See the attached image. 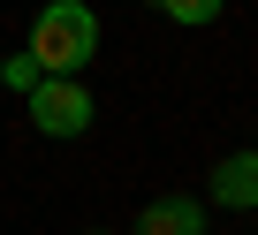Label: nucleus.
<instances>
[{
  "mask_svg": "<svg viewBox=\"0 0 258 235\" xmlns=\"http://www.w3.org/2000/svg\"><path fill=\"white\" fill-rule=\"evenodd\" d=\"M23 99H31V122H38V137H61V144H69V137H84V129L99 122V99H91L76 76H38Z\"/></svg>",
  "mask_w": 258,
  "mask_h": 235,
  "instance_id": "2",
  "label": "nucleus"
},
{
  "mask_svg": "<svg viewBox=\"0 0 258 235\" xmlns=\"http://www.w3.org/2000/svg\"><path fill=\"white\" fill-rule=\"evenodd\" d=\"M152 8H160L167 23H182V31H198V23H220V8H228V0H152Z\"/></svg>",
  "mask_w": 258,
  "mask_h": 235,
  "instance_id": "5",
  "label": "nucleus"
},
{
  "mask_svg": "<svg viewBox=\"0 0 258 235\" xmlns=\"http://www.w3.org/2000/svg\"><path fill=\"white\" fill-rule=\"evenodd\" d=\"M129 235H205V205L198 197H152Z\"/></svg>",
  "mask_w": 258,
  "mask_h": 235,
  "instance_id": "3",
  "label": "nucleus"
},
{
  "mask_svg": "<svg viewBox=\"0 0 258 235\" xmlns=\"http://www.w3.org/2000/svg\"><path fill=\"white\" fill-rule=\"evenodd\" d=\"M0 84H8V91H31L38 84V61L31 53H8V61H0Z\"/></svg>",
  "mask_w": 258,
  "mask_h": 235,
  "instance_id": "6",
  "label": "nucleus"
},
{
  "mask_svg": "<svg viewBox=\"0 0 258 235\" xmlns=\"http://www.w3.org/2000/svg\"><path fill=\"white\" fill-rule=\"evenodd\" d=\"M84 235H106V227H84Z\"/></svg>",
  "mask_w": 258,
  "mask_h": 235,
  "instance_id": "7",
  "label": "nucleus"
},
{
  "mask_svg": "<svg viewBox=\"0 0 258 235\" xmlns=\"http://www.w3.org/2000/svg\"><path fill=\"white\" fill-rule=\"evenodd\" d=\"M23 53L38 61V76H76L84 61H99V8L91 0H46Z\"/></svg>",
  "mask_w": 258,
  "mask_h": 235,
  "instance_id": "1",
  "label": "nucleus"
},
{
  "mask_svg": "<svg viewBox=\"0 0 258 235\" xmlns=\"http://www.w3.org/2000/svg\"><path fill=\"white\" fill-rule=\"evenodd\" d=\"M213 197L235 205V212H258V152H228L213 167Z\"/></svg>",
  "mask_w": 258,
  "mask_h": 235,
  "instance_id": "4",
  "label": "nucleus"
}]
</instances>
